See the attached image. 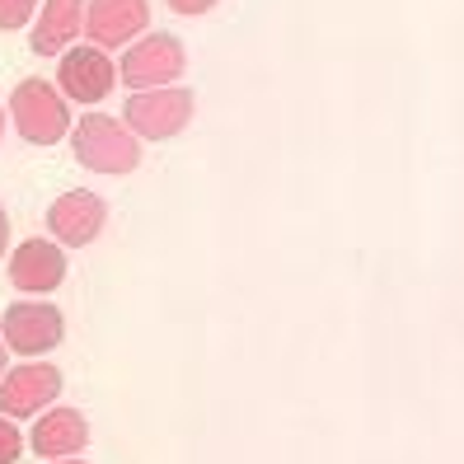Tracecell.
<instances>
[{"mask_svg": "<svg viewBox=\"0 0 464 464\" xmlns=\"http://www.w3.org/2000/svg\"><path fill=\"white\" fill-rule=\"evenodd\" d=\"M52 464H90V459H80V455H75V459H52Z\"/></svg>", "mask_w": 464, "mask_h": 464, "instance_id": "19", "label": "cell"}, {"mask_svg": "<svg viewBox=\"0 0 464 464\" xmlns=\"http://www.w3.org/2000/svg\"><path fill=\"white\" fill-rule=\"evenodd\" d=\"M19 455H24V436H19V427H14L10 418H0V464H19Z\"/></svg>", "mask_w": 464, "mask_h": 464, "instance_id": "14", "label": "cell"}, {"mask_svg": "<svg viewBox=\"0 0 464 464\" xmlns=\"http://www.w3.org/2000/svg\"><path fill=\"white\" fill-rule=\"evenodd\" d=\"M29 446H34V455H43L47 464H52V459H75L80 450L90 446V422H85V413H80V408H47L43 418H34Z\"/></svg>", "mask_w": 464, "mask_h": 464, "instance_id": "11", "label": "cell"}, {"mask_svg": "<svg viewBox=\"0 0 464 464\" xmlns=\"http://www.w3.org/2000/svg\"><path fill=\"white\" fill-rule=\"evenodd\" d=\"M118 80H122V75H118L113 57H108L103 47L85 43V47H71V52H62V66H57V90H62L71 103H85V108H94V103H103L108 94H113Z\"/></svg>", "mask_w": 464, "mask_h": 464, "instance_id": "7", "label": "cell"}, {"mask_svg": "<svg viewBox=\"0 0 464 464\" xmlns=\"http://www.w3.org/2000/svg\"><path fill=\"white\" fill-rule=\"evenodd\" d=\"M5 118H10V108H5V103H0V136H5Z\"/></svg>", "mask_w": 464, "mask_h": 464, "instance_id": "18", "label": "cell"}, {"mask_svg": "<svg viewBox=\"0 0 464 464\" xmlns=\"http://www.w3.org/2000/svg\"><path fill=\"white\" fill-rule=\"evenodd\" d=\"M5 371H10V343H5V334H0V380H5Z\"/></svg>", "mask_w": 464, "mask_h": 464, "instance_id": "17", "label": "cell"}, {"mask_svg": "<svg viewBox=\"0 0 464 464\" xmlns=\"http://www.w3.org/2000/svg\"><path fill=\"white\" fill-rule=\"evenodd\" d=\"M165 5H169L174 14H188V19H198V14L216 10V0H165Z\"/></svg>", "mask_w": 464, "mask_h": 464, "instance_id": "15", "label": "cell"}, {"mask_svg": "<svg viewBox=\"0 0 464 464\" xmlns=\"http://www.w3.org/2000/svg\"><path fill=\"white\" fill-rule=\"evenodd\" d=\"M5 249H10V216L0 207V258H5Z\"/></svg>", "mask_w": 464, "mask_h": 464, "instance_id": "16", "label": "cell"}, {"mask_svg": "<svg viewBox=\"0 0 464 464\" xmlns=\"http://www.w3.org/2000/svg\"><path fill=\"white\" fill-rule=\"evenodd\" d=\"M62 394V371L52 362H19L0 380V418L24 422V418H43L47 408H57Z\"/></svg>", "mask_w": 464, "mask_h": 464, "instance_id": "5", "label": "cell"}, {"mask_svg": "<svg viewBox=\"0 0 464 464\" xmlns=\"http://www.w3.org/2000/svg\"><path fill=\"white\" fill-rule=\"evenodd\" d=\"M71 150L85 169L94 174H131L141 165V136H136L122 118L108 113H85L71 127Z\"/></svg>", "mask_w": 464, "mask_h": 464, "instance_id": "2", "label": "cell"}, {"mask_svg": "<svg viewBox=\"0 0 464 464\" xmlns=\"http://www.w3.org/2000/svg\"><path fill=\"white\" fill-rule=\"evenodd\" d=\"M146 24H150V0H90L85 5V34L103 52L146 38Z\"/></svg>", "mask_w": 464, "mask_h": 464, "instance_id": "9", "label": "cell"}, {"mask_svg": "<svg viewBox=\"0 0 464 464\" xmlns=\"http://www.w3.org/2000/svg\"><path fill=\"white\" fill-rule=\"evenodd\" d=\"M0 334H5L10 352H19V357L38 362L43 352H52L62 338H66V319L57 305H47V300H14V305L0 314Z\"/></svg>", "mask_w": 464, "mask_h": 464, "instance_id": "6", "label": "cell"}, {"mask_svg": "<svg viewBox=\"0 0 464 464\" xmlns=\"http://www.w3.org/2000/svg\"><path fill=\"white\" fill-rule=\"evenodd\" d=\"M85 5L90 0H43L34 29H29V47L38 52V57L71 52V43L85 34Z\"/></svg>", "mask_w": 464, "mask_h": 464, "instance_id": "12", "label": "cell"}, {"mask_svg": "<svg viewBox=\"0 0 464 464\" xmlns=\"http://www.w3.org/2000/svg\"><path fill=\"white\" fill-rule=\"evenodd\" d=\"M108 226V202L90 188H71L57 202L47 207V235L62 244V249H85L94 244Z\"/></svg>", "mask_w": 464, "mask_h": 464, "instance_id": "8", "label": "cell"}, {"mask_svg": "<svg viewBox=\"0 0 464 464\" xmlns=\"http://www.w3.org/2000/svg\"><path fill=\"white\" fill-rule=\"evenodd\" d=\"M5 108H10V122L19 131V141H29V146H57L75 127L71 122V99L43 75L19 80Z\"/></svg>", "mask_w": 464, "mask_h": 464, "instance_id": "1", "label": "cell"}, {"mask_svg": "<svg viewBox=\"0 0 464 464\" xmlns=\"http://www.w3.org/2000/svg\"><path fill=\"white\" fill-rule=\"evenodd\" d=\"M43 0H0V34H14V29H34Z\"/></svg>", "mask_w": 464, "mask_h": 464, "instance_id": "13", "label": "cell"}, {"mask_svg": "<svg viewBox=\"0 0 464 464\" xmlns=\"http://www.w3.org/2000/svg\"><path fill=\"white\" fill-rule=\"evenodd\" d=\"M10 282L29 295H52L66 282V249L57 239H24L10 254Z\"/></svg>", "mask_w": 464, "mask_h": 464, "instance_id": "10", "label": "cell"}, {"mask_svg": "<svg viewBox=\"0 0 464 464\" xmlns=\"http://www.w3.org/2000/svg\"><path fill=\"white\" fill-rule=\"evenodd\" d=\"M198 113V94L188 85H169V90H141L131 94L122 108V122L141 136V141H174V136L193 122Z\"/></svg>", "mask_w": 464, "mask_h": 464, "instance_id": "3", "label": "cell"}, {"mask_svg": "<svg viewBox=\"0 0 464 464\" xmlns=\"http://www.w3.org/2000/svg\"><path fill=\"white\" fill-rule=\"evenodd\" d=\"M188 66V52L174 34H146V38H136L127 52H122V62H118V75L127 80V90H169L179 85V75Z\"/></svg>", "mask_w": 464, "mask_h": 464, "instance_id": "4", "label": "cell"}]
</instances>
